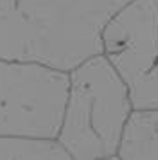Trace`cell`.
Masks as SVG:
<instances>
[{
  "mask_svg": "<svg viewBox=\"0 0 158 160\" xmlns=\"http://www.w3.org/2000/svg\"><path fill=\"white\" fill-rule=\"evenodd\" d=\"M128 0H0V58L68 72L101 54V29Z\"/></svg>",
  "mask_w": 158,
  "mask_h": 160,
  "instance_id": "obj_1",
  "label": "cell"
},
{
  "mask_svg": "<svg viewBox=\"0 0 158 160\" xmlns=\"http://www.w3.org/2000/svg\"><path fill=\"white\" fill-rule=\"evenodd\" d=\"M133 110L128 83L102 54L68 70V92L56 140L70 158H117Z\"/></svg>",
  "mask_w": 158,
  "mask_h": 160,
  "instance_id": "obj_2",
  "label": "cell"
},
{
  "mask_svg": "<svg viewBox=\"0 0 158 160\" xmlns=\"http://www.w3.org/2000/svg\"><path fill=\"white\" fill-rule=\"evenodd\" d=\"M68 92V72L0 58V135L56 138Z\"/></svg>",
  "mask_w": 158,
  "mask_h": 160,
  "instance_id": "obj_3",
  "label": "cell"
},
{
  "mask_svg": "<svg viewBox=\"0 0 158 160\" xmlns=\"http://www.w3.org/2000/svg\"><path fill=\"white\" fill-rule=\"evenodd\" d=\"M101 54L128 87L158 59V0H128L101 29Z\"/></svg>",
  "mask_w": 158,
  "mask_h": 160,
  "instance_id": "obj_4",
  "label": "cell"
},
{
  "mask_svg": "<svg viewBox=\"0 0 158 160\" xmlns=\"http://www.w3.org/2000/svg\"><path fill=\"white\" fill-rule=\"evenodd\" d=\"M117 158H158V106L133 108L129 112Z\"/></svg>",
  "mask_w": 158,
  "mask_h": 160,
  "instance_id": "obj_5",
  "label": "cell"
},
{
  "mask_svg": "<svg viewBox=\"0 0 158 160\" xmlns=\"http://www.w3.org/2000/svg\"><path fill=\"white\" fill-rule=\"evenodd\" d=\"M0 158L68 160L70 155L56 138H32L0 135Z\"/></svg>",
  "mask_w": 158,
  "mask_h": 160,
  "instance_id": "obj_6",
  "label": "cell"
},
{
  "mask_svg": "<svg viewBox=\"0 0 158 160\" xmlns=\"http://www.w3.org/2000/svg\"><path fill=\"white\" fill-rule=\"evenodd\" d=\"M133 108H151L158 106V59L155 67L129 88Z\"/></svg>",
  "mask_w": 158,
  "mask_h": 160,
  "instance_id": "obj_7",
  "label": "cell"
}]
</instances>
